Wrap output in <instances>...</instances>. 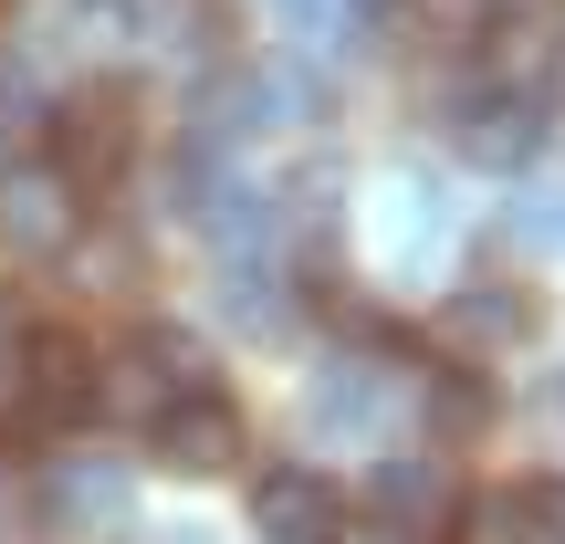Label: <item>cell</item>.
Listing matches in <instances>:
<instances>
[{"instance_id": "cell-13", "label": "cell", "mask_w": 565, "mask_h": 544, "mask_svg": "<svg viewBox=\"0 0 565 544\" xmlns=\"http://www.w3.org/2000/svg\"><path fill=\"white\" fill-rule=\"evenodd\" d=\"M471 544H545L555 534V482H503L482 492V503H461Z\"/></svg>"}, {"instance_id": "cell-20", "label": "cell", "mask_w": 565, "mask_h": 544, "mask_svg": "<svg viewBox=\"0 0 565 544\" xmlns=\"http://www.w3.org/2000/svg\"><path fill=\"white\" fill-rule=\"evenodd\" d=\"M158 544H210V534L200 524H158Z\"/></svg>"}, {"instance_id": "cell-12", "label": "cell", "mask_w": 565, "mask_h": 544, "mask_svg": "<svg viewBox=\"0 0 565 544\" xmlns=\"http://www.w3.org/2000/svg\"><path fill=\"white\" fill-rule=\"evenodd\" d=\"M419 419H429V440H440V450L482 440V429H492V377H482V356L429 366V377H419Z\"/></svg>"}, {"instance_id": "cell-8", "label": "cell", "mask_w": 565, "mask_h": 544, "mask_svg": "<svg viewBox=\"0 0 565 544\" xmlns=\"http://www.w3.org/2000/svg\"><path fill=\"white\" fill-rule=\"evenodd\" d=\"M84 221H95V210H84V189L63 179L53 158L42 168H0V252H11V263H63Z\"/></svg>"}, {"instance_id": "cell-10", "label": "cell", "mask_w": 565, "mask_h": 544, "mask_svg": "<svg viewBox=\"0 0 565 544\" xmlns=\"http://www.w3.org/2000/svg\"><path fill=\"white\" fill-rule=\"evenodd\" d=\"M534 324H545V303L524 294V282H450L440 294V335L461 345V356H513V345H534Z\"/></svg>"}, {"instance_id": "cell-15", "label": "cell", "mask_w": 565, "mask_h": 544, "mask_svg": "<svg viewBox=\"0 0 565 544\" xmlns=\"http://www.w3.org/2000/svg\"><path fill=\"white\" fill-rule=\"evenodd\" d=\"M0 544H42V461H21L11 429H0Z\"/></svg>"}, {"instance_id": "cell-2", "label": "cell", "mask_w": 565, "mask_h": 544, "mask_svg": "<svg viewBox=\"0 0 565 544\" xmlns=\"http://www.w3.org/2000/svg\"><path fill=\"white\" fill-rule=\"evenodd\" d=\"M105 408V356L74 324H21V398H11V440H74Z\"/></svg>"}, {"instance_id": "cell-6", "label": "cell", "mask_w": 565, "mask_h": 544, "mask_svg": "<svg viewBox=\"0 0 565 544\" xmlns=\"http://www.w3.org/2000/svg\"><path fill=\"white\" fill-rule=\"evenodd\" d=\"M461 471L440 461V450H387L377 471H366V513H377L387 534H408V544H450L461 534Z\"/></svg>"}, {"instance_id": "cell-18", "label": "cell", "mask_w": 565, "mask_h": 544, "mask_svg": "<svg viewBox=\"0 0 565 544\" xmlns=\"http://www.w3.org/2000/svg\"><path fill=\"white\" fill-rule=\"evenodd\" d=\"M545 105H565V11H555V32H545Z\"/></svg>"}, {"instance_id": "cell-9", "label": "cell", "mask_w": 565, "mask_h": 544, "mask_svg": "<svg viewBox=\"0 0 565 544\" xmlns=\"http://www.w3.org/2000/svg\"><path fill=\"white\" fill-rule=\"evenodd\" d=\"M335 524H345L335 471H315V461L252 471V534H263V544H335Z\"/></svg>"}, {"instance_id": "cell-1", "label": "cell", "mask_w": 565, "mask_h": 544, "mask_svg": "<svg viewBox=\"0 0 565 544\" xmlns=\"http://www.w3.org/2000/svg\"><path fill=\"white\" fill-rule=\"evenodd\" d=\"M42 158H53L84 200L126 189V168L147 158L137 84H126V74H95V84H74V95H53V105H42Z\"/></svg>"}, {"instance_id": "cell-16", "label": "cell", "mask_w": 565, "mask_h": 544, "mask_svg": "<svg viewBox=\"0 0 565 544\" xmlns=\"http://www.w3.org/2000/svg\"><path fill=\"white\" fill-rule=\"evenodd\" d=\"M503 231L524 252H565V168H545V179H524V200L503 210Z\"/></svg>"}, {"instance_id": "cell-11", "label": "cell", "mask_w": 565, "mask_h": 544, "mask_svg": "<svg viewBox=\"0 0 565 544\" xmlns=\"http://www.w3.org/2000/svg\"><path fill=\"white\" fill-rule=\"evenodd\" d=\"M377 366L366 356H335V366H315V387H303V440L315 450H366L377 440Z\"/></svg>"}, {"instance_id": "cell-17", "label": "cell", "mask_w": 565, "mask_h": 544, "mask_svg": "<svg viewBox=\"0 0 565 544\" xmlns=\"http://www.w3.org/2000/svg\"><path fill=\"white\" fill-rule=\"evenodd\" d=\"M263 11H273L282 42H303V53H315V42H335V32H356V0H263Z\"/></svg>"}, {"instance_id": "cell-7", "label": "cell", "mask_w": 565, "mask_h": 544, "mask_svg": "<svg viewBox=\"0 0 565 544\" xmlns=\"http://www.w3.org/2000/svg\"><path fill=\"white\" fill-rule=\"evenodd\" d=\"M450 147L471 168H534L545 158V84H461L450 95Z\"/></svg>"}, {"instance_id": "cell-3", "label": "cell", "mask_w": 565, "mask_h": 544, "mask_svg": "<svg viewBox=\"0 0 565 544\" xmlns=\"http://www.w3.org/2000/svg\"><path fill=\"white\" fill-rule=\"evenodd\" d=\"M42 534H84V544L137 534V471H126V450H53L42 461Z\"/></svg>"}, {"instance_id": "cell-21", "label": "cell", "mask_w": 565, "mask_h": 544, "mask_svg": "<svg viewBox=\"0 0 565 544\" xmlns=\"http://www.w3.org/2000/svg\"><path fill=\"white\" fill-rule=\"evenodd\" d=\"M116 11H126V0H116Z\"/></svg>"}, {"instance_id": "cell-19", "label": "cell", "mask_w": 565, "mask_h": 544, "mask_svg": "<svg viewBox=\"0 0 565 544\" xmlns=\"http://www.w3.org/2000/svg\"><path fill=\"white\" fill-rule=\"evenodd\" d=\"M335 544H408V534H387L377 513H366V524H356V513H345V524H335Z\"/></svg>"}, {"instance_id": "cell-4", "label": "cell", "mask_w": 565, "mask_h": 544, "mask_svg": "<svg viewBox=\"0 0 565 544\" xmlns=\"http://www.w3.org/2000/svg\"><path fill=\"white\" fill-rule=\"evenodd\" d=\"M189 387H210V345L189 324H126L105 345V408H126V419H158Z\"/></svg>"}, {"instance_id": "cell-5", "label": "cell", "mask_w": 565, "mask_h": 544, "mask_svg": "<svg viewBox=\"0 0 565 544\" xmlns=\"http://www.w3.org/2000/svg\"><path fill=\"white\" fill-rule=\"evenodd\" d=\"M242 450H252V419H242V398H221V387H189V398H168L158 419H147V461L179 471V482L242 471Z\"/></svg>"}, {"instance_id": "cell-14", "label": "cell", "mask_w": 565, "mask_h": 544, "mask_svg": "<svg viewBox=\"0 0 565 544\" xmlns=\"http://www.w3.org/2000/svg\"><path fill=\"white\" fill-rule=\"evenodd\" d=\"M387 42H429V53H482L492 42V0H398Z\"/></svg>"}]
</instances>
